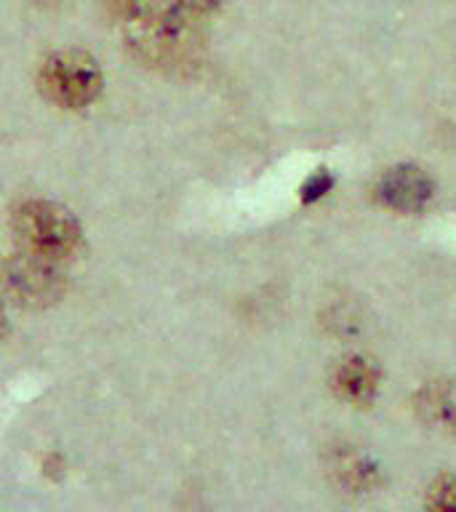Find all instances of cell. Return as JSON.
<instances>
[{"label": "cell", "instance_id": "6", "mask_svg": "<svg viewBox=\"0 0 456 512\" xmlns=\"http://www.w3.org/2000/svg\"><path fill=\"white\" fill-rule=\"evenodd\" d=\"M427 512H456V475H446L432 483Z\"/></svg>", "mask_w": 456, "mask_h": 512}, {"label": "cell", "instance_id": "8", "mask_svg": "<svg viewBox=\"0 0 456 512\" xmlns=\"http://www.w3.org/2000/svg\"><path fill=\"white\" fill-rule=\"evenodd\" d=\"M336 472H339L344 478V483L352 488H366L368 483L374 480L371 464L358 459V456H347L344 462H336Z\"/></svg>", "mask_w": 456, "mask_h": 512}, {"label": "cell", "instance_id": "5", "mask_svg": "<svg viewBox=\"0 0 456 512\" xmlns=\"http://www.w3.org/2000/svg\"><path fill=\"white\" fill-rule=\"evenodd\" d=\"M334 390L336 395L352 406H366L376 398L379 390V371L371 366V360L358 358H344L339 366L334 368Z\"/></svg>", "mask_w": 456, "mask_h": 512}, {"label": "cell", "instance_id": "1", "mask_svg": "<svg viewBox=\"0 0 456 512\" xmlns=\"http://www.w3.org/2000/svg\"><path fill=\"white\" fill-rule=\"evenodd\" d=\"M11 230L19 248L48 259H70L80 246L78 219L51 200H24L11 211Z\"/></svg>", "mask_w": 456, "mask_h": 512}, {"label": "cell", "instance_id": "7", "mask_svg": "<svg viewBox=\"0 0 456 512\" xmlns=\"http://www.w3.org/2000/svg\"><path fill=\"white\" fill-rule=\"evenodd\" d=\"M422 408L427 411L432 422H451V419H456L454 398L446 390H438V387H430V390L424 392Z\"/></svg>", "mask_w": 456, "mask_h": 512}, {"label": "cell", "instance_id": "3", "mask_svg": "<svg viewBox=\"0 0 456 512\" xmlns=\"http://www.w3.org/2000/svg\"><path fill=\"white\" fill-rule=\"evenodd\" d=\"M8 291L27 307H43L56 302L67 288V275L59 259L22 251L6 264Z\"/></svg>", "mask_w": 456, "mask_h": 512}, {"label": "cell", "instance_id": "11", "mask_svg": "<svg viewBox=\"0 0 456 512\" xmlns=\"http://www.w3.org/2000/svg\"><path fill=\"white\" fill-rule=\"evenodd\" d=\"M8 334V315L6 310H3V304H0V339Z\"/></svg>", "mask_w": 456, "mask_h": 512}, {"label": "cell", "instance_id": "10", "mask_svg": "<svg viewBox=\"0 0 456 512\" xmlns=\"http://www.w3.org/2000/svg\"><path fill=\"white\" fill-rule=\"evenodd\" d=\"M174 3L179 8H184L187 14L206 16V14H211V11H216V8L222 6L224 0H174Z\"/></svg>", "mask_w": 456, "mask_h": 512}, {"label": "cell", "instance_id": "2", "mask_svg": "<svg viewBox=\"0 0 456 512\" xmlns=\"http://www.w3.org/2000/svg\"><path fill=\"white\" fill-rule=\"evenodd\" d=\"M40 94L64 110H80L102 91V70L94 56L80 48H62L43 59L38 72Z\"/></svg>", "mask_w": 456, "mask_h": 512}, {"label": "cell", "instance_id": "4", "mask_svg": "<svg viewBox=\"0 0 456 512\" xmlns=\"http://www.w3.org/2000/svg\"><path fill=\"white\" fill-rule=\"evenodd\" d=\"M376 198L392 211L416 214L432 198V179L419 166H395L376 184Z\"/></svg>", "mask_w": 456, "mask_h": 512}, {"label": "cell", "instance_id": "9", "mask_svg": "<svg viewBox=\"0 0 456 512\" xmlns=\"http://www.w3.org/2000/svg\"><path fill=\"white\" fill-rule=\"evenodd\" d=\"M331 184H334V179H331L326 171H320V174H315L310 182L304 184V200H315L320 198V195H326V192L331 190Z\"/></svg>", "mask_w": 456, "mask_h": 512}]
</instances>
